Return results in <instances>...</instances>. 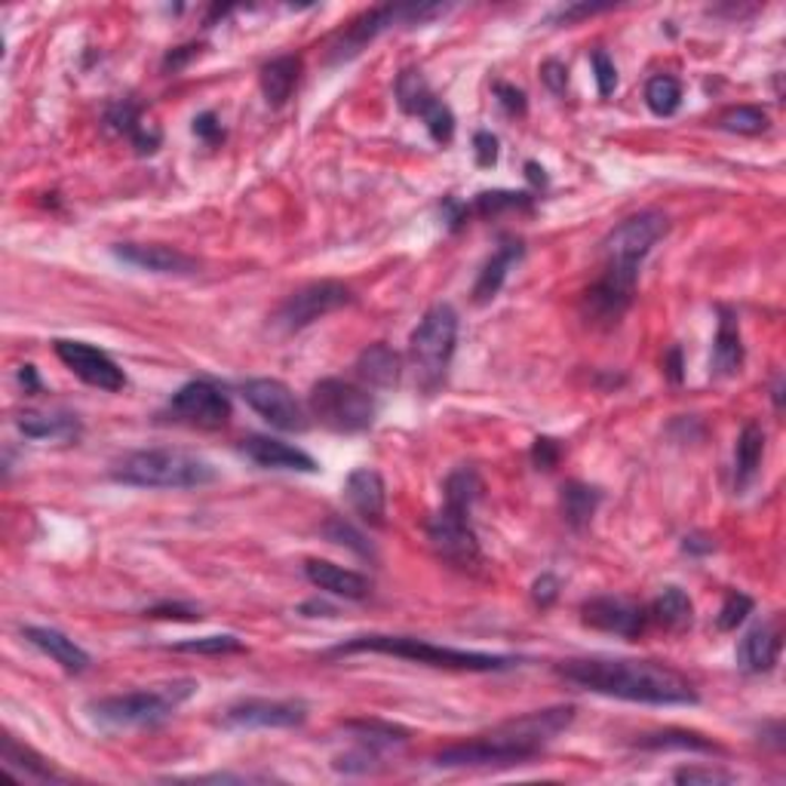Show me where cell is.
Returning <instances> with one entry per match:
<instances>
[{
    "label": "cell",
    "mask_w": 786,
    "mask_h": 786,
    "mask_svg": "<svg viewBox=\"0 0 786 786\" xmlns=\"http://www.w3.org/2000/svg\"><path fill=\"white\" fill-rule=\"evenodd\" d=\"M22 636H25L34 648H41L43 655H50V658L56 660L65 672H74V676H77V672H84L86 667L93 664L80 645L53 627H25L22 629Z\"/></svg>",
    "instance_id": "603a6c76"
},
{
    "label": "cell",
    "mask_w": 786,
    "mask_h": 786,
    "mask_svg": "<svg viewBox=\"0 0 786 786\" xmlns=\"http://www.w3.org/2000/svg\"><path fill=\"white\" fill-rule=\"evenodd\" d=\"M541 80L553 96H566V89H569V68L562 62H557V58H547L541 65Z\"/></svg>",
    "instance_id": "681fc988"
},
{
    "label": "cell",
    "mask_w": 786,
    "mask_h": 786,
    "mask_svg": "<svg viewBox=\"0 0 786 786\" xmlns=\"http://www.w3.org/2000/svg\"><path fill=\"white\" fill-rule=\"evenodd\" d=\"M15 424L31 440H74L80 433L77 414L65 412H22Z\"/></svg>",
    "instance_id": "f1b7e54d"
},
{
    "label": "cell",
    "mask_w": 786,
    "mask_h": 786,
    "mask_svg": "<svg viewBox=\"0 0 786 786\" xmlns=\"http://www.w3.org/2000/svg\"><path fill=\"white\" fill-rule=\"evenodd\" d=\"M117 483L136 488H201L218 480L213 461L185 449H144L117 461Z\"/></svg>",
    "instance_id": "5b68a950"
},
{
    "label": "cell",
    "mask_w": 786,
    "mask_h": 786,
    "mask_svg": "<svg viewBox=\"0 0 786 786\" xmlns=\"http://www.w3.org/2000/svg\"><path fill=\"white\" fill-rule=\"evenodd\" d=\"M645 105H648L652 115L672 117L679 111V105H682V84L676 77H670V74L652 77L648 86H645Z\"/></svg>",
    "instance_id": "d590c367"
},
{
    "label": "cell",
    "mask_w": 786,
    "mask_h": 786,
    "mask_svg": "<svg viewBox=\"0 0 786 786\" xmlns=\"http://www.w3.org/2000/svg\"><path fill=\"white\" fill-rule=\"evenodd\" d=\"M719 127L729 129V132H741V136H758L768 129V115L756 105H737L719 117Z\"/></svg>",
    "instance_id": "74e56055"
},
{
    "label": "cell",
    "mask_w": 786,
    "mask_h": 786,
    "mask_svg": "<svg viewBox=\"0 0 786 786\" xmlns=\"http://www.w3.org/2000/svg\"><path fill=\"white\" fill-rule=\"evenodd\" d=\"M311 412L335 433H359L375 424L378 402L369 390L342 381V378H323L311 390Z\"/></svg>",
    "instance_id": "9c48e42d"
},
{
    "label": "cell",
    "mask_w": 786,
    "mask_h": 786,
    "mask_svg": "<svg viewBox=\"0 0 786 786\" xmlns=\"http://www.w3.org/2000/svg\"><path fill=\"white\" fill-rule=\"evenodd\" d=\"M753 609H756V602L750 600L746 593H729V600H725V605L715 615V627L722 629V633H731V629H737L746 617L753 615Z\"/></svg>",
    "instance_id": "7bdbcfd3"
},
{
    "label": "cell",
    "mask_w": 786,
    "mask_h": 786,
    "mask_svg": "<svg viewBox=\"0 0 786 786\" xmlns=\"http://www.w3.org/2000/svg\"><path fill=\"white\" fill-rule=\"evenodd\" d=\"M170 414L172 421L187 424V428L218 430L228 424L230 400L228 394L222 387H215L213 381H187L172 394Z\"/></svg>",
    "instance_id": "7c38bea8"
},
{
    "label": "cell",
    "mask_w": 786,
    "mask_h": 786,
    "mask_svg": "<svg viewBox=\"0 0 786 786\" xmlns=\"http://www.w3.org/2000/svg\"><path fill=\"white\" fill-rule=\"evenodd\" d=\"M744 366V342H741V326L737 316L729 308H719V332L713 344V373L722 378L741 373Z\"/></svg>",
    "instance_id": "d4e9b609"
},
{
    "label": "cell",
    "mask_w": 786,
    "mask_h": 786,
    "mask_svg": "<svg viewBox=\"0 0 786 786\" xmlns=\"http://www.w3.org/2000/svg\"><path fill=\"white\" fill-rule=\"evenodd\" d=\"M457 344V311L452 304H433L428 314L421 316L418 330L409 338V351H412L414 373L421 387L433 394L437 387L445 381V373L452 366Z\"/></svg>",
    "instance_id": "52a82bcc"
},
{
    "label": "cell",
    "mask_w": 786,
    "mask_h": 786,
    "mask_svg": "<svg viewBox=\"0 0 786 786\" xmlns=\"http://www.w3.org/2000/svg\"><path fill=\"white\" fill-rule=\"evenodd\" d=\"M240 390H244V400L271 428L289 430V433H301V430L311 428L304 406L292 394V387L283 385V381H277V378H249Z\"/></svg>",
    "instance_id": "4fadbf2b"
},
{
    "label": "cell",
    "mask_w": 786,
    "mask_h": 786,
    "mask_svg": "<svg viewBox=\"0 0 786 786\" xmlns=\"http://www.w3.org/2000/svg\"><path fill=\"white\" fill-rule=\"evenodd\" d=\"M559 455H562V449H559L557 440H550V437H538V440L531 443V461H535L538 471H553L559 464Z\"/></svg>",
    "instance_id": "c3c4849f"
},
{
    "label": "cell",
    "mask_w": 786,
    "mask_h": 786,
    "mask_svg": "<svg viewBox=\"0 0 786 786\" xmlns=\"http://www.w3.org/2000/svg\"><path fill=\"white\" fill-rule=\"evenodd\" d=\"M643 750H695V753H722V746L707 741L695 731H658V734H643L639 737Z\"/></svg>",
    "instance_id": "d6a6232c"
},
{
    "label": "cell",
    "mask_w": 786,
    "mask_h": 786,
    "mask_svg": "<svg viewBox=\"0 0 786 786\" xmlns=\"http://www.w3.org/2000/svg\"><path fill=\"white\" fill-rule=\"evenodd\" d=\"M590 62H593V74H596V86H600V96H602V99H609V96H612V93L617 89L615 62H612V56H609V53H602V50H596Z\"/></svg>",
    "instance_id": "f6af8a7d"
},
{
    "label": "cell",
    "mask_w": 786,
    "mask_h": 786,
    "mask_svg": "<svg viewBox=\"0 0 786 786\" xmlns=\"http://www.w3.org/2000/svg\"><path fill=\"white\" fill-rule=\"evenodd\" d=\"M19 381L25 387V394H41V378H37V369H34V366H22V369H19Z\"/></svg>",
    "instance_id": "680465c9"
},
{
    "label": "cell",
    "mask_w": 786,
    "mask_h": 786,
    "mask_svg": "<svg viewBox=\"0 0 786 786\" xmlns=\"http://www.w3.org/2000/svg\"><path fill=\"white\" fill-rule=\"evenodd\" d=\"M780 648H784V636H780V624L768 621L758 624L746 633L741 645H737V664L746 672H768L774 670V664L780 660Z\"/></svg>",
    "instance_id": "44dd1931"
},
{
    "label": "cell",
    "mask_w": 786,
    "mask_h": 786,
    "mask_svg": "<svg viewBox=\"0 0 786 786\" xmlns=\"http://www.w3.org/2000/svg\"><path fill=\"white\" fill-rule=\"evenodd\" d=\"M672 780L676 784H686V786H695V784H731L734 780V774L722 772V768H701V765H688V768H679V772L672 774Z\"/></svg>",
    "instance_id": "ee69618b"
},
{
    "label": "cell",
    "mask_w": 786,
    "mask_h": 786,
    "mask_svg": "<svg viewBox=\"0 0 786 786\" xmlns=\"http://www.w3.org/2000/svg\"><path fill=\"white\" fill-rule=\"evenodd\" d=\"M194 691H197L194 679H175L166 686H151L142 691L93 701L89 713L108 729H154L160 722H166Z\"/></svg>",
    "instance_id": "8992f818"
},
{
    "label": "cell",
    "mask_w": 786,
    "mask_h": 786,
    "mask_svg": "<svg viewBox=\"0 0 786 786\" xmlns=\"http://www.w3.org/2000/svg\"><path fill=\"white\" fill-rule=\"evenodd\" d=\"M194 136L203 139L206 144H218L225 139V129L218 123V117L213 111H203L201 117H194Z\"/></svg>",
    "instance_id": "f5cc1de1"
},
{
    "label": "cell",
    "mask_w": 786,
    "mask_h": 786,
    "mask_svg": "<svg viewBox=\"0 0 786 786\" xmlns=\"http://www.w3.org/2000/svg\"><path fill=\"white\" fill-rule=\"evenodd\" d=\"M0 758H3V768L19 777V780H65V774L56 772L43 756H37L31 746L19 744L13 734H3V744H0Z\"/></svg>",
    "instance_id": "cb8c5ba5"
},
{
    "label": "cell",
    "mask_w": 786,
    "mask_h": 786,
    "mask_svg": "<svg viewBox=\"0 0 786 786\" xmlns=\"http://www.w3.org/2000/svg\"><path fill=\"white\" fill-rule=\"evenodd\" d=\"M664 369L672 381H682V351L679 347H670V354L664 357Z\"/></svg>",
    "instance_id": "6f0895ef"
},
{
    "label": "cell",
    "mask_w": 786,
    "mask_h": 786,
    "mask_svg": "<svg viewBox=\"0 0 786 786\" xmlns=\"http://www.w3.org/2000/svg\"><path fill=\"white\" fill-rule=\"evenodd\" d=\"M523 256H526L523 240H519V237H504L498 246V252L488 258L486 265H483V271H480V280H476V287H473V301H476V304H486V301L495 299V295L500 292V287H504V280H507L510 268H514Z\"/></svg>",
    "instance_id": "7402d4cb"
},
{
    "label": "cell",
    "mask_w": 786,
    "mask_h": 786,
    "mask_svg": "<svg viewBox=\"0 0 786 786\" xmlns=\"http://www.w3.org/2000/svg\"><path fill=\"white\" fill-rule=\"evenodd\" d=\"M323 535L330 538L332 543H342V547H351L354 553H359V557H375L373 547H369V541L363 538V531H357L351 523H344L342 516H332L330 523L323 526Z\"/></svg>",
    "instance_id": "60d3db41"
},
{
    "label": "cell",
    "mask_w": 786,
    "mask_h": 786,
    "mask_svg": "<svg viewBox=\"0 0 786 786\" xmlns=\"http://www.w3.org/2000/svg\"><path fill=\"white\" fill-rule=\"evenodd\" d=\"M526 175H529V182H535V185H547V175H543V166H538L535 160H529L526 163Z\"/></svg>",
    "instance_id": "91938a15"
},
{
    "label": "cell",
    "mask_w": 786,
    "mask_h": 786,
    "mask_svg": "<svg viewBox=\"0 0 786 786\" xmlns=\"http://www.w3.org/2000/svg\"><path fill=\"white\" fill-rule=\"evenodd\" d=\"M772 394H774V406H777V409H784V381H780V378L774 381Z\"/></svg>",
    "instance_id": "94428289"
},
{
    "label": "cell",
    "mask_w": 786,
    "mask_h": 786,
    "mask_svg": "<svg viewBox=\"0 0 786 786\" xmlns=\"http://www.w3.org/2000/svg\"><path fill=\"white\" fill-rule=\"evenodd\" d=\"M670 222L658 209H645L624 218L617 228L609 230L602 240V277L586 289L584 316L596 326H615L627 314L639 280V265L667 237Z\"/></svg>",
    "instance_id": "6da1fadb"
},
{
    "label": "cell",
    "mask_w": 786,
    "mask_h": 786,
    "mask_svg": "<svg viewBox=\"0 0 786 786\" xmlns=\"http://www.w3.org/2000/svg\"><path fill=\"white\" fill-rule=\"evenodd\" d=\"M304 578L314 586H320L323 593L344 596V600H366L373 593V581L366 574L354 572V569H342V566L326 562V559H308Z\"/></svg>",
    "instance_id": "ffe728a7"
},
{
    "label": "cell",
    "mask_w": 786,
    "mask_h": 786,
    "mask_svg": "<svg viewBox=\"0 0 786 786\" xmlns=\"http://www.w3.org/2000/svg\"><path fill=\"white\" fill-rule=\"evenodd\" d=\"M531 600L538 609H550L559 600V578L557 574H541L535 584H531Z\"/></svg>",
    "instance_id": "816d5d0a"
},
{
    "label": "cell",
    "mask_w": 786,
    "mask_h": 786,
    "mask_svg": "<svg viewBox=\"0 0 786 786\" xmlns=\"http://www.w3.org/2000/svg\"><path fill=\"white\" fill-rule=\"evenodd\" d=\"M682 550H686V553H695V557H703V553H713L715 543L713 538H707V535H686V538H682Z\"/></svg>",
    "instance_id": "9f6ffc18"
},
{
    "label": "cell",
    "mask_w": 786,
    "mask_h": 786,
    "mask_svg": "<svg viewBox=\"0 0 786 786\" xmlns=\"http://www.w3.org/2000/svg\"><path fill=\"white\" fill-rule=\"evenodd\" d=\"M421 120H424V127H428L430 139L437 144H449L452 142V136H455V115H452V108L445 105V101H430L428 111L421 115Z\"/></svg>",
    "instance_id": "ab89813d"
},
{
    "label": "cell",
    "mask_w": 786,
    "mask_h": 786,
    "mask_svg": "<svg viewBox=\"0 0 786 786\" xmlns=\"http://www.w3.org/2000/svg\"><path fill=\"white\" fill-rule=\"evenodd\" d=\"M53 347H56V357L89 387H99V390H108V394H117V390L127 387L123 369L99 347H93V344L86 342H65V338L53 344Z\"/></svg>",
    "instance_id": "5bb4252c"
},
{
    "label": "cell",
    "mask_w": 786,
    "mask_h": 786,
    "mask_svg": "<svg viewBox=\"0 0 786 786\" xmlns=\"http://www.w3.org/2000/svg\"><path fill=\"white\" fill-rule=\"evenodd\" d=\"M197 53H201V46H194V43H191V46H179V50L166 53V58H163V68H166V72H170V68L172 72H179V68H185L187 62L197 56Z\"/></svg>",
    "instance_id": "11a10c76"
},
{
    "label": "cell",
    "mask_w": 786,
    "mask_h": 786,
    "mask_svg": "<svg viewBox=\"0 0 786 786\" xmlns=\"http://www.w3.org/2000/svg\"><path fill=\"white\" fill-rule=\"evenodd\" d=\"M602 504V492L596 486H586V483H566L559 492V507H562V519L572 526V529H584L586 523L596 516Z\"/></svg>",
    "instance_id": "f546056e"
},
{
    "label": "cell",
    "mask_w": 786,
    "mask_h": 786,
    "mask_svg": "<svg viewBox=\"0 0 786 786\" xmlns=\"http://www.w3.org/2000/svg\"><path fill=\"white\" fill-rule=\"evenodd\" d=\"M244 452L252 464L265 467V471H299V473H314L316 461L299 445H289L283 440H273V437H246L240 443Z\"/></svg>",
    "instance_id": "ac0fdd59"
},
{
    "label": "cell",
    "mask_w": 786,
    "mask_h": 786,
    "mask_svg": "<svg viewBox=\"0 0 786 786\" xmlns=\"http://www.w3.org/2000/svg\"><path fill=\"white\" fill-rule=\"evenodd\" d=\"M495 96H498V105L504 108V115L507 117H526V111H529V99H526V93L519 89V86L514 84H495Z\"/></svg>",
    "instance_id": "bcb514c9"
},
{
    "label": "cell",
    "mask_w": 786,
    "mask_h": 786,
    "mask_svg": "<svg viewBox=\"0 0 786 786\" xmlns=\"http://www.w3.org/2000/svg\"><path fill=\"white\" fill-rule=\"evenodd\" d=\"M344 495L351 500V507L363 516V523L369 526H385L387 514V488L381 473L373 467H357L344 483Z\"/></svg>",
    "instance_id": "d6986e66"
},
{
    "label": "cell",
    "mask_w": 786,
    "mask_h": 786,
    "mask_svg": "<svg viewBox=\"0 0 786 786\" xmlns=\"http://www.w3.org/2000/svg\"><path fill=\"white\" fill-rule=\"evenodd\" d=\"M115 256L123 265H132L139 271L148 273H166V277H191L197 273V258L185 256L182 249H172V246L160 244H117Z\"/></svg>",
    "instance_id": "e0dca14e"
},
{
    "label": "cell",
    "mask_w": 786,
    "mask_h": 786,
    "mask_svg": "<svg viewBox=\"0 0 786 786\" xmlns=\"http://www.w3.org/2000/svg\"><path fill=\"white\" fill-rule=\"evenodd\" d=\"M428 541L433 553L452 569L476 572L483 566V550L471 526V510H457L443 504V510L428 519Z\"/></svg>",
    "instance_id": "30bf717a"
},
{
    "label": "cell",
    "mask_w": 786,
    "mask_h": 786,
    "mask_svg": "<svg viewBox=\"0 0 786 786\" xmlns=\"http://www.w3.org/2000/svg\"><path fill=\"white\" fill-rule=\"evenodd\" d=\"M574 722V707H547L535 713L510 719L498 729L476 734L464 744H452L437 753L433 765L440 768H495V765H523L541 753L550 741Z\"/></svg>",
    "instance_id": "3957f363"
},
{
    "label": "cell",
    "mask_w": 786,
    "mask_h": 786,
    "mask_svg": "<svg viewBox=\"0 0 786 786\" xmlns=\"http://www.w3.org/2000/svg\"><path fill=\"white\" fill-rule=\"evenodd\" d=\"M148 617H166V621H201V609L187 605V602H160L154 609L144 612Z\"/></svg>",
    "instance_id": "7dc6e473"
},
{
    "label": "cell",
    "mask_w": 786,
    "mask_h": 786,
    "mask_svg": "<svg viewBox=\"0 0 786 786\" xmlns=\"http://www.w3.org/2000/svg\"><path fill=\"white\" fill-rule=\"evenodd\" d=\"M105 123H108V129H115V132H120V136H136L139 129H142V108L136 105V101H115L111 108H108V115H105Z\"/></svg>",
    "instance_id": "b9f144b4"
},
{
    "label": "cell",
    "mask_w": 786,
    "mask_h": 786,
    "mask_svg": "<svg viewBox=\"0 0 786 786\" xmlns=\"http://www.w3.org/2000/svg\"><path fill=\"white\" fill-rule=\"evenodd\" d=\"M535 197L526 191H483L473 201V213L483 218H495L500 213H514V209H531Z\"/></svg>",
    "instance_id": "8d00e7d4"
},
{
    "label": "cell",
    "mask_w": 786,
    "mask_h": 786,
    "mask_svg": "<svg viewBox=\"0 0 786 786\" xmlns=\"http://www.w3.org/2000/svg\"><path fill=\"white\" fill-rule=\"evenodd\" d=\"M172 652H182V655H237V652H246V645L234 633H218V636H201V639L175 643Z\"/></svg>",
    "instance_id": "f35d334b"
},
{
    "label": "cell",
    "mask_w": 786,
    "mask_h": 786,
    "mask_svg": "<svg viewBox=\"0 0 786 786\" xmlns=\"http://www.w3.org/2000/svg\"><path fill=\"white\" fill-rule=\"evenodd\" d=\"M449 7L443 3H387V7H375L369 13L357 15L347 29H342L330 43V62H347V58L359 56L369 43L385 34L394 25H424L430 19L443 15Z\"/></svg>",
    "instance_id": "ba28073f"
},
{
    "label": "cell",
    "mask_w": 786,
    "mask_h": 786,
    "mask_svg": "<svg viewBox=\"0 0 786 786\" xmlns=\"http://www.w3.org/2000/svg\"><path fill=\"white\" fill-rule=\"evenodd\" d=\"M299 80H301V58L299 56L271 58V62L261 68V74H258L261 96H265V101H268L271 108H283V105L292 99V93H295Z\"/></svg>",
    "instance_id": "484cf974"
},
{
    "label": "cell",
    "mask_w": 786,
    "mask_h": 786,
    "mask_svg": "<svg viewBox=\"0 0 786 786\" xmlns=\"http://www.w3.org/2000/svg\"><path fill=\"white\" fill-rule=\"evenodd\" d=\"M648 621H655L664 629H686L695 621V605L688 600L686 590L667 586L658 600L648 605Z\"/></svg>",
    "instance_id": "1f68e13d"
},
{
    "label": "cell",
    "mask_w": 786,
    "mask_h": 786,
    "mask_svg": "<svg viewBox=\"0 0 786 786\" xmlns=\"http://www.w3.org/2000/svg\"><path fill=\"white\" fill-rule=\"evenodd\" d=\"M351 301H354L351 287H344L338 280H314L283 299V304L273 314V326L283 332H299L326 314L342 311Z\"/></svg>",
    "instance_id": "8fae6325"
},
{
    "label": "cell",
    "mask_w": 786,
    "mask_h": 786,
    "mask_svg": "<svg viewBox=\"0 0 786 786\" xmlns=\"http://www.w3.org/2000/svg\"><path fill=\"white\" fill-rule=\"evenodd\" d=\"M762 455H765V430L750 421L741 430L737 449H734V483H737V488H746L756 480L758 467H762Z\"/></svg>",
    "instance_id": "4dcf8cb0"
},
{
    "label": "cell",
    "mask_w": 786,
    "mask_h": 786,
    "mask_svg": "<svg viewBox=\"0 0 786 786\" xmlns=\"http://www.w3.org/2000/svg\"><path fill=\"white\" fill-rule=\"evenodd\" d=\"M397 101H400V108L406 115L421 117L428 111L430 101H437V96H433V89L424 80V74L409 68V72H402L397 77Z\"/></svg>",
    "instance_id": "e575fe53"
},
{
    "label": "cell",
    "mask_w": 786,
    "mask_h": 786,
    "mask_svg": "<svg viewBox=\"0 0 786 786\" xmlns=\"http://www.w3.org/2000/svg\"><path fill=\"white\" fill-rule=\"evenodd\" d=\"M357 373L366 385L394 387L402 375V359L387 344H369L357 359Z\"/></svg>",
    "instance_id": "4316f807"
},
{
    "label": "cell",
    "mask_w": 786,
    "mask_h": 786,
    "mask_svg": "<svg viewBox=\"0 0 786 786\" xmlns=\"http://www.w3.org/2000/svg\"><path fill=\"white\" fill-rule=\"evenodd\" d=\"M344 731L351 734L354 746L363 750H373V753H390V750H400L406 744V731L397 725H387L378 719H359V722H344Z\"/></svg>",
    "instance_id": "83f0119b"
},
{
    "label": "cell",
    "mask_w": 786,
    "mask_h": 786,
    "mask_svg": "<svg viewBox=\"0 0 786 786\" xmlns=\"http://www.w3.org/2000/svg\"><path fill=\"white\" fill-rule=\"evenodd\" d=\"M390 655V658L414 660L428 667H443V670H467V672H498L510 670L519 664L510 655H486V652H464V648H449V645H433L428 639L414 636H385V633H369V636H354L351 643H342L332 648V658H351V655Z\"/></svg>",
    "instance_id": "277c9868"
},
{
    "label": "cell",
    "mask_w": 786,
    "mask_h": 786,
    "mask_svg": "<svg viewBox=\"0 0 786 786\" xmlns=\"http://www.w3.org/2000/svg\"><path fill=\"white\" fill-rule=\"evenodd\" d=\"M557 672L572 686L621 698L633 703H652V707H686L698 703L701 695L695 682L658 660H633V658H578L559 664Z\"/></svg>",
    "instance_id": "7a4b0ae2"
},
{
    "label": "cell",
    "mask_w": 786,
    "mask_h": 786,
    "mask_svg": "<svg viewBox=\"0 0 786 786\" xmlns=\"http://www.w3.org/2000/svg\"><path fill=\"white\" fill-rule=\"evenodd\" d=\"M584 624L624 639H639L648 627V609L627 596H593L581 605Z\"/></svg>",
    "instance_id": "2e32d148"
},
{
    "label": "cell",
    "mask_w": 786,
    "mask_h": 786,
    "mask_svg": "<svg viewBox=\"0 0 786 786\" xmlns=\"http://www.w3.org/2000/svg\"><path fill=\"white\" fill-rule=\"evenodd\" d=\"M308 719V707L301 701H268V698H246L230 703L222 722L228 729H299Z\"/></svg>",
    "instance_id": "9a60e30c"
},
{
    "label": "cell",
    "mask_w": 786,
    "mask_h": 786,
    "mask_svg": "<svg viewBox=\"0 0 786 786\" xmlns=\"http://www.w3.org/2000/svg\"><path fill=\"white\" fill-rule=\"evenodd\" d=\"M612 10V3H572V7H562L557 13V22H574V19H584V15H596Z\"/></svg>",
    "instance_id": "db71d44e"
},
{
    "label": "cell",
    "mask_w": 786,
    "mask_h": 786,
    "mask_svg": "<svg viewBox=\"0 0 786 786\" xmlns=\"http://www.w3.org/2000/svg\"><path fill=\"white\" fill-rule=\"evenodd\" d=\"M445 504L457 507V510H471L476 500L483 498V480L473 467H457L455 473H449L445 480Z\"/></svg>",
    "instance_id": "836d02e7"
},
{
    "label": "cell",
    "mask_w": 786,
    "mask_h": 786,
    "mask_svg": "<svg viewBox=\"0 0 786 786\" xmlns=\"http://www.w3.org/2000/svg\"><path fill=\"white\" fill-rule=\"evenodd\" d=\"M473 154H476V163L483 166V170H488V166H495L498 163V139L492 136V132H476L473 136Z\"/></svg>",
    "instance_id": "f907efd6"
}]
</instances>
